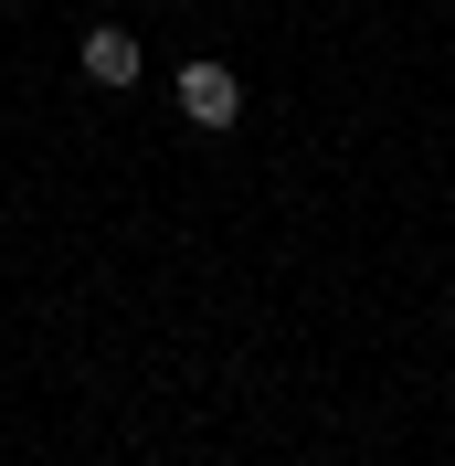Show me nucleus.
Here are the masks:
<instances>
[{
  "mask_svg": "<svg viewBox=\"0 0 455 466\" xmlns=\"http://www.w3.org/2000/svg\"><path fill=\"white\" fill-rule=\"evenodd\" d=\"M180 116H191V127H233V116H244V86H233V64H180Z\"/></svg>",
  "mask_w": 455,
  "mask_h": 466,
  "instance_id": "f257e3e1",
  "label": "nucleus"
},
{
  "mask_svg": "<svg viewBox=\"0 0 455 466\" xmlns=\"http://www.w3.org/2000/svg\"><path fill=\"white\" fill-rule=\"evenodd\" d=\"M138 32H127V22H86V86H106V96H127V86H138Z\"/></svg>",
  "mask_w": 455,
  "mask_h": 466,
  "instance_id": "f03ea898",
  "label": "nucleus"
}]
</instances>
